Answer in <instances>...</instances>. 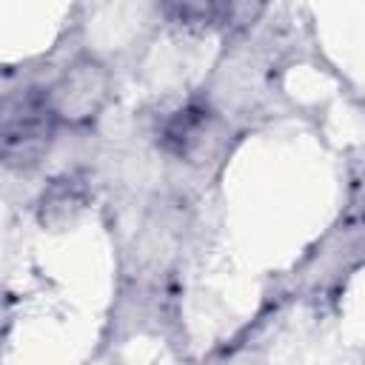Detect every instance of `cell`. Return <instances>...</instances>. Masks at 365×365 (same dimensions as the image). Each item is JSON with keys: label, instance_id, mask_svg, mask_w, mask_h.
<instances>
[{"label": "cell", "instance_id": "1", "mask_svg": "<svg viewBox=\"0 0 365 365\" xmlns=\"http://www.w3.org/2000/svg\"><path fill=\"white\" fill-rule=\"evenodd\" d=\"M57 114L51 108L48 91L26 88L6 100L3 108V160L9 168H31L48 151Z\"/></svg>", "mask_w": 365, "mask_h": 365}, {"label": "cell", "instance_id": "2", "mask_svg": "<svg viewBox=\"0 0 365 365\" xmlns=\"http://www.w3.org/2000/svg\"><path fill=\"white\" fill-rule=\"evenodd\" d=\"M46 91H48V100H51V108H54L57 120L88 123L108 103L111 74L100 60L80 57Z\"/></svg>", "mask_w": 365, "mask_h": 365}, {"label": "cell", "instance_id": "3", "mask_svg": "<svg viewBox=\"0 0 365 365\" xmlns=\"http://www.w3.org/2000/svg\"><path fill=\"white\" fill-rule=\"evenodd\" d=\"M160 143L168 154L185 163H202L220 143L217 114L202 103H188L163 123Z\"/></svg>", "mask_w": 365, "mask_h": 365}, {"label": "cell", "instance_id": "4", "mask_svg": "<svg viewBox=\"0 0 365 365\" xmlns=\"http://www.w3.org/2000/svg\"><path fill=\"white\" fill-rule=\"evenodd\" d=\"M86 202H88V194H86V185L80 180H74L68 174L57 177L48 182V188L40 197V205H37L40 225L54 228V231L68 228L86 211Z\"/></svg>", "mask_w": 365, "mask_h": 365}]
</instances>
